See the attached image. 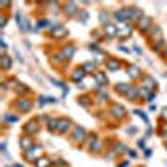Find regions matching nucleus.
<instances>
[{
	"mask_svg": "<svg viewBox=\"0 0 167 167\" xmlns=\"http://www.w3.org/2000/svg\"><path fill=\"white\" fill-rule=\"evenodd\" d=\"M131 32H132L131 25H129V24H125V22H122V24L117 27V34H119L120 37H124V39H127V37L131 35Z\"/></svg>",
	"mask_w": 167,
	"mask_h": 167,
	"instance_id": "nucleus-1",
	"label": "nucleus"
},
{
	"mask_svg": "<svg viewBox=\"0 0 167 167\" xmlns=\"http://www.w3.org/2000/svg\"><path fill=\"white\" fill-rule=\"evenodd\" d=\"M40 152H42V147L40 146H34L32 149L27 151V157H25V159H29V161H35L37 157H40Z\"/></svg>",
	"mask_w": 167,
	"mask_h": 167,
	"instance_id": "nucleus-2",
	"label": "nucleus"
},
{
	"mask_svg": "<svg viewBox=\"0 0 167 167\" xmlns=\"http://www.w3.org/2000/svg\"><path fill=\"white\" fill-rule=\"evenodd\" d=\"M29 134H35V132H39V129H40V125H39V120H30V122H27L25 127H24Z\"/></svg>",
	"mask_w": 167,
	"mask_h": 167,
	"instance_id": "nucleus-3",
	"label": "nucleus"
},
{
	"mask_svg": "<svg viewBox=\"0 0 167 167\" xmlns=\"http://www.w3.org/2000/svg\"><path fill=\"white\" fill-rule=\"evenodd\" d=\"M69 129H70V120H69V119H59V127H57V131L60 132V134H65Z\"/></svg>",
	"mask_w": 167,
	"mask_h": 167,
	"instance_id": "nucleus-4",
	"label": "nucleus"
},
{
	"mask_svg": "<svg viewBox=\"0 0 167 167\" xmlns=\"http://www.w3.org/2000/svg\"><path fill=\"white\" fill-rule=\"evenodd\" d=\"M20 146H22V149H27V151H29V149H32V139L30 137H22L20 139Z\"/></svg>",
	"mask_w": 167,
	"mask_h": 167,
	"instance_id": "nucleus-5",
	"label": "nucleus"
},
{
	"mask_svg": "<svg viewBox=\"0 0 167 167\" xmlns=\"http://www.w3.org/2000/svg\"><path fill=\"white\" fill-rule=\"evenodd\" d=\"M84 137H85V131H84L82 127H77V129H75V134H74V139H75V141H84Z\"/></svg>",
	"mask_w": 167,
	"mask_h": 167,
	"instance_id": "nucleus-6",
	"label": "nucleus"
},
{
	"mask_svg": "<svg viewBox=\"0 0 167 167\" xmlns=\"http://www.w3.org/2000/svg\"><path fill=\"white\" fill-rule=\"evenodd\" d=\"M105 34H109V37H115L117 35V29H115L114 25H110V24H107V25L104 27Z\"/></svg>",
	"mask_w": 167,
	"mask_h": 167,
	"instance_id": "nucleus-7",
	"label": "nucleus"
},
{
	"mask_svg": "<svg viewBox=\"0 0 167 167\" xmlns=\"http://www.w3.org/2000/svg\"><path fill=\"white\" fill-rule=\"evenodd\" d=\"M17 107H19V109L20 110H30V102H29V100H19V102H17Z\"/></svg>",
	"mask_w": 167,
	"mask_h": 167,
	"instance_id": "nucleus-8",
	"label": "nucleus"
},
{
	"mask_svg": "<svg viewBox=\"0 0 167 167\" xmlns=\"http://www.w3.org/2000/svg\"><path fill=\"white\" fill-rule=\"evenodd\" d=\"M37 167H50V161H49L47 157H40L39 161L35 162Z\"/></svg>",
	"mask_w": 167,
	"mask_h": 167,
	"instance_id": "nucleus-9",
	"label": "nucleus"
},
{
	"mask_svg": "<svg viewBox=\"0 0 167 167\" xmlns=\"http://www.w3.org/2000/svg\"><path fill=\"white\" fill-rule=\"evenodd\" d=\"M142 15V12L139 9H131V10L127 12V17H131V19H139Z\"/></svg>",
	"mask_w": 167,
	"mask_h": 167,
	"instance_id": "nucleus-10",
	"label": "nucleus"
},
{
	"mask_svg": "<svg viewBox=\"0 0 167 167\" xmlns=\"http://www.w3.org/2000/svg\"><path fill=\"white\" fill-rule=\"evenodd\" d=\"M84 79V69H77L75 72H74V80L79 82V80H82Z\"/></svg>",
	"mask_w": 167,
	"mask_h": 167,
	"instance_id": "nucleus-11",
	"label": "nucleus"
},
{
	"mask_svg": "<svg viewBox=\"0 0 167 167\" xmlns=\"http://www.w3.org/2000/svg\"><path fill=\"white\" fill-rule=\"evenodd\" d=\"M109 69H110V70H117V69H120V64L117 62V60H110V62H109Z\"/></svg>",
	"mask_w": 167,
	"mask_h": 167,
	"instance_id": "nucleus-12",
	"label": "nucleus"
},
{
	"mask_svg": "<svg viewBox=\"0 0 167 167\" xmlns=\"http://www.w3.org/2000/svg\"><path fill=\"white\" fill-rule=\"evenodd\" d=\"M115 19H119V20H125V19H127V12H122V10L115 12Z\"/></svg>",
	"mask_w": 167,
	"mask_h": 167,
	"instance_id": "nucleus-13",
	"label": "nucleus"
},
{
	"mask_svg": "<svg viewBox=\"0 0 167 167\" xmlns=\"http://www.w3.org/2000/svg\"><path fill=\"white\" fill-rule=\"evenodd\" d=\"M149 25H151V20H149V19H146V17H142V19H141V29L144 30V29H146V27H149Z\"/></svg>",
	"mask_w": 167,
	"mask_h": 167,
	"instance_id": "nucleus-14",
	"label": "nucleus"
},
{
	"mask_svg": "<svg viewBox=\"0 0 167 167\" xmlns=\"http://www.w3.org/2000/svg\"><path fill=\"white\" fill-rule=\"evenodd\" d=\"M2 62H4V67H5V69L10 67V59L7 57L5 54H4V57H2Z\"/></svg>",
	"mask_w": 167,
	"mask_h": 167,
	"instance_id": "nucleus-15",
	"label": "nucleus"
},
{
	"mask_svg": "<svg viewBox=\"0 0 167 167\" xmlns=\"http://www.w3.org/2000/svg\"><path fill=\"white\" fill-rule=\"evenodd\" d=\"M114 114L115 115H124V109L119 107V105H114Z\"/></svg>",
	"mask_w": 167,
	"mask_h": 167,
	"instance_id": "nucleus-16",
	"label": "nucleus"
},
{
	"mask_svg": "<svg viewBox=\"0 0 167 167\" xmlns=\"http://www.w3.org/2000/svg\"><path fill=\"white\" fill-rule=\"evenodd\" d=\"M17 119L19 117H15V115H5V122H17Z\"/></svg>",
	"mask_w": 167,
	"mask_h": 167,
	"instance_id": "nucleus-17",
	"label": "nucleus"
},
{
	"mask_svg": "<svg viewBox=\"0 0 167 167\" xmlns=\"http://www.w3.org/2000/svg\"><path fill=\"white\" fill-rule=\"evenodd\" d=\"M69 14H70V15H72V14H75V4H72V2H70V4H69Z\"/></svg>",
	"mask_w": 167,
	"mask_h": 167,
	"instance_id": "nucleus-18",
	"label": "nucleus"
},
{
	"mask_svg": "<svg viewBox=\"0 0 167 167\" xmlns=\"http://www.w3.org/2000/svg\"><path fill=\"white\" fill-rule=\"evenodd\" d=\"M127 72L131 74V75H134V74H139V69L137 67H129L127 69Z\"/></svg>",
	"mask_w": 167,
	"mask_h": 167,
	"instance_id": "nucleus-19",
	"label": "nucleus"
},
{
	"mask_svg": "<svg viewBox=\"0 0 167 167\" xmlns=\"http://www.w3.org/2000/svg\"><path fill=\"white\" fill-rule=\"evenodd\" d=\"M97 80H99L100 84H104V82H105V77H104V74H97Z\"/></svg>",
	"mask_w": 167,
	"mask_h": 167,
	"instance_id": "nucleus-20",
	"label": "nucleus"
},
{
	"mask_svg": "<svg viewBox=\"0 0 167 167\" xmlns=\"http://www.w3.org/2000/svg\"><path fill=\"white\" fill-rule=\"evenodd\" d=\"M90 69H92V62H87L84 65V70H90Z\"/></svg>",
	"mask_w": 167,
	"mask_h": 167,
	"instance_id": "nucleus-21",
	"label": "nucleus"
},
{
	"mask_svg": "<svg viewBox=\"0 0 167 167\" xmlns=\"http://www.w3.org/2000/svg\"><path fill=\"white\" fill-rule=\"evenodd\" d=\"M45 24H47V22L42 20V22H39V25H37V27H39V29H44V27H45Z\"/></svg>",
	"mask_w": 167,
	"mask_h": 167,
	"instance_id": "nucleus-22",
	"label": "nucleus"
},
{
	"mask_svg": "<svg viewBox=\"0 0 167 167\" xmlns=\"http://www.w3.org/2000/svg\"><path fill=\"white\" fill-rule=\"evenodd\" d=\"M162 115H164V119H167V107L166 109H162Z\"/></svg>",
	"mask_w": 167,
	"mask_h": 167,
	"instance_id": "nucleus-23",
	"label": "nucleus"
},
{
	"mask_svg": "<svg viewBox=\"0 0 167 167\" xmlns=\"http://www.w3.org/2000/svg\"><path fill=\"white\" fill-rule=\"evenodd\" d=\"M15 167H22V166H19V164H15Z\"/></svg>",
	"mask_w": 167,
	"mask_h": 167,
	"instance_id": "nucleus-24",
	"label": "nucleus"
}]
</instances>
